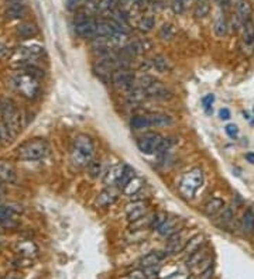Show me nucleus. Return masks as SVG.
<instances>
[{
	"label": "nucleus",
	"mask_w": 254,
	"mask_h": 279,
	"mask_svg": "<svg viewBox=\"0 0 254 279\" xmlns=\"http://www.w3.org/2000/svg\"><path fill=\"white\" fill-rule=\"evenodd\" d=\"M183 9H185V5H183L182 0H174L172 2V10L175 12L176 15H181L183 12Z\"/></svg>",
	"instance_id": "42"
},
{
	"label": "nucleus",
	"mask_w": 254,
	"mask_h": 279,
	"mask_svg": "<svg viewBox=\"0 0 254 279\" xmlns=\"http://www.w3.org/2000/svg\"><path fill=\"white\" fill-rule=\"evenodd\" d=\"M16 33L17 36L23 38V40H30V38H34L38 34V27L35 26L34 23H20L17 27H16Z\"/></svg>",
	"instance_id": "19"
},
{
	"label": "nucleus",
	"mask_w": 254,
	"mask_h": 279,
	"mask_svg": "<svg viewBox=\"0 0 254 279\" xmlns=\"http://www.w3.org/2000/svg\"><path fill=\"white\" fill-rule=\"evenodd\" d=\"M144 90L147 93L148 98L162 99V101H167V99H171V98H172V92H171L162 82L157 80V79H153V80L150 82V85H147L144 87Z\"/></svg>",
	"instance_id": "8"
},
{
	"label": "nucleus",
	"mask_w": 254,
	"mask_h": 279,
	"mask_svg": "<svg viewBox=\"0 0 254 279\" xmlns=\"http://www.w3.org/2000/svg\"><path fill=\"white\" fill-rule=\"evenodd\" d=\"M219 117H220V120H229L232 115H230V110L227 108H223L219 110Z\"/></svg>",
	"instance_id": "45"
},
{
	"label": "nucleus",
	"mask_w": 254,
	"mask_h": 279,
	"mask_svg": "<svg viewBox=\"0 0 254 279\" xmlns=\"http://www.w3.org/2000/svg\"><path fill=\"white\" fill-rule=\"evenodd\" d=\"M153 65H154V68L157 69L158 72H168L172 66H171V62H169V59L167 57H164V55H157L154 57L153 59Z\"/></svg>",
	"instance_id": "31"
},
{
	"label": "nucleus",
	"mask_w": 254,
	"mask_h": 279,
	"mask_svg": "<svg viewBox=\"0 0 254 279\" xmlns=\"http://www.w3.org/2000/svg\"><path fill=\"white\" fill-rule=\"evenodd\" d=\"M171 138H162V143L160 144V147H158V150L157 152H165L167 150H169V147H171Z\"/></svg>",
	"instance_id": "44"
},
{
	"label": "nucleus",
	"mask_w": 254,
	"mask_h": 279,
	"mask_svg": "<svg viewBox=\"0 0 254 279\" xmlns=\"http://www.w3.org/2000/svg\"><path fill=\"white\" fill-rule=\"evenodd\" d=\"M182 2H183V5L186 6V5H189V3H192L194 0H182Z\"/></svg>",
	"instance_id": "53"
},
{
	"label": "nucleus",
	"mask_w": 254,
	"mask_h": 279,
	"mask_svg": "<svg viewBox=\"0 0 254 279\" xmlns=\"http://www.w3.org/2000/svg\"><path fill=\"white\" fill-rule=\"evenodd\" d=\"M162 138H164V137L157 134V133H148V134L140 137V138L137 140V147H139V150H140L143 154L151 155V154H155V152H157L160 144L162 143Z\"/></svg>",
	"instance_id": "6"
},
{
	"label": "nucleus",
	"mask_w": 254,
	"mask_h": 279,
	"mask_svg": "<svg viewBox=\"0 0 254 279\" xmlns=\"http://www.w3.org/2000/svg\"><path fill=\"white\" fill-rule=\"evenodd\" d=\"M151 127H162V126H171L172 124V117L168 115H162V113H153L148 115Z\"/></svg>",
	"instance_id": "24"
},
{
	"label": "nucleus",
	"mask_w": 254,
	"mask_h": 279,
	"mask_svg": "<svg viewBox=\"0 0 254 279\" xmlns=\"http://www.w3.org/2000/svg\"><path fill=\"white\" fill-rule=\"evenodd\" d=\"M174 34H175V31H174L171 24H164L161 30H160V37H161L162 40H171L174 37Z\"/></svg>",
	"instance_id": "37"
},
{
	"label": "nucleus",
	"mask_w": 254,
	"mask_h": 279,
	"mask_svg": "<svg viewBox=\"0 0 254 279\" xmlns=\"http://www.w3.org/2000/svg\"><path fill=\"white\" fill-rule=\"evenodd\" d=\"M79 5H81V0H68V2H67V6H68L70 10H72V9H77Z\"/></svg>",
	"instance_id": "49"
},
{
	"label": "nucleus",
	"mask_w": 254,
	"mask_h": 279,
	"mask_svg": "<svg viewBox=\"0 0 254 279\" xmlns=\"http://www.w3.org/2000/svg\"><path fill=\"white\" fill-rule=\"evenodd\" d=\"M209 12H211V3H209V0H199L198 5L195 6V10H194V16L197 19H204V17L209 15Z\"/></svg>",
	"instance_id": "30"
},
{
	"label": "nucleus",
	"mask_w": 254,
	"mask_h": 279,
	"mask_svg": "<svg viewBox=\"0 0 254 279\" xmlns=\"http://www.w3.org/2000/svg\"><path fill=\"white\" fill-rule=\"evenodd\" d=\"M126 169V164L123 162H119V164L112 165L105 175H103V183L106 186H114L119 183L120 178L123 175V172Z\"/></svg>",
	"instance_id": "13"
},
{
	"label": "nucleus",
	"mask_w": 254,
	"mask_h": 279,
	"mask_svg": "<svg viewBox=\"0 0 254 279\" xmlns=\"http://www.w3.org/2000/svg\"><path fill=\"white\" fill-rule=\"evenodd\" d=\"M225 131L227 136L230 137V138H236V137L239 136V129H237V126L236 124H227L225 127Z\"/></svg>",
	"instance_id": "41"
},
{
	"label": "nucleus",
	"mask_w": 254,
	"mask_h": 279,
	"mask_svg": "<svg viewBox=\"0 0 254 279\" xmlns=\"http://www.w3.org/2000/svg\"><path fill=\"white\" fill-rule=\"evenodd\" d=\"M0 138H2V136H0Z\"/></svg>",
	"instance_id": "54"
},
{
	"label": "nucleus",
	"mask_w": 254,
	"mask_h": 279,
	"mask_svg": "<svg viewBox=\"0 0 254 279\" xmlns=\"http://www.w3.org/2000/svg\"><path fill=\"white\" fill-rule=\"evenodd\" d=\"M213 102H215V95H212V93H209V95H206V96L202 98V106H204L205 110H206L208 113L211 112V108H212V105H213Z\"/></svg>",
	"instance_id": "40"
},
{
	"label": "nucleus",
	"mask_w": 254,
	"mask_h": 279,
	"mask_svg": "<svg viewBox=\"0 0 254 279\" xmlns=\"http://www.w3.org/2000/svg\"><path fill=\"white\" fill-rule=\"evenodd\" d=\"M148 2H150V0H134V3H136V5H137V6L141 9L146 8V6L148 5Z\"/></svg>",
	"instance_id": "50"
},
{
	"label": "nucleus",
	"mask_w": 254,
	"mask_h": 279,
	"mask_svg": "<svg viewBox=\"0 0 254 279\" xmlns=\"http://www.w3.org/2000/svg\"><path fill=\"white\" fill-rule=\"evenodd\" d=\"M136 176V172H134V169L132 168V166H129V165H126V169H124V172H123V175H121V178H120L119 183H117V188H119L120 191H123V188L132 180V179Z\"/></svg>",
	"instance_id": "32"
},
{
	"label": "nucleus",
	"mask_w": 254,
	"mask_h": 279,
	"mask_svg": "<svg viewBox=\"0 0 254 279\" xmlns=\"http://www.w3.org/2000/svg\"><path fill=\"white\" fill-rule=\"evenodd\" d=\"M0 116L3 126L6 127L12 138L17 136L21 130V117L16 105L10 99H0Z\"/></svg>",
	"instance_id": "2"
},
{
	"label": "nucleus",
	"mask_w": 254,
	"mask_h": 279,
	"mask_svg": "<svg viewBox=\"0 0 254 279\" xmlns=\"http://www.w3.org/2000/svg\"><path fill=\"white\" fill-rule=\"evenodd\" d=\"M246 159H247V162H250L251 165H254V152H247L246 154Z\"/></svg>",
	"instance_id": "51"
},
{
	"label": "nucleus",
	"mask_w": 254,
	"mask_h": 279,
	"mask_svg": "<svg viewBox=\"0 0 254 279\" xmlns=\"http://www.w3.org/2000/svg\"><path fill=\"white\" fill-rule=\"evenodd\" d=\"M27 15V8L23 3L9 5L5 10V17L9 20H21Z\"/></svg>",
	"instance_id": "16"
},
{
	"label": "nucleus",
	"mask_w": 254,
	"mask_h": 279,
	"mask_svg": "<svg viewBox=\"0 0 254 279\" xmlns=\"http://www.w3.org/2000/svg\"><path fill=\"white\" fill-rule=\"evenodd\" d=\"M48 151V144L42 138H33L17 148V155L23 161H37L45 157Z\"/></svg>",
	"instance_id": "5"
},
{
	"label": "nucleus",
	"mask_w": 254,
	"mask_h": 279,
	"mask_svg": "<svg viewBox=\"0 0 254 279\" xmlns=\"http://www.w3.org/2000/svg\"><path fill=\"white\" fill-rule=\"evenodd\" d=\"M86 168H88V173H89V176L93 179L99 178V175L102 173V162L98 161V159H92Z\"/></svg>",
	"instance_id": "34"
},
{
	"label": "nucleus",
	"mask_w": 254,
	"mask_h": 279,
	"mask_svg": "<svg viewBox=\"0 0 254 279\" xmlns=\"http://www.w3.org/2000/svg\"><path fill=\"white\" fill-rule=\"evenodd\" d=\"M116 34L109 22H99L96 26V37L95 38H110Z\"/></svg>",
	"instance_id": "28"
},
{
	"label": "nucleus",
	"mask_w": 254,
	"mask_h": 279,
	"mask_svg": "<svg viewBox=\"0 0 254 279\" xmlns=\"http://www.w3.org/2000/svg\"><path fill=\"white\" fill-rule=\"evenodd\" d=\"M130 126H132V129L134 130H143L151 127V123H150L148 115L133 116L132 120H130Z\"/></svg>",
	"instance_id": "29"
},
{
	"label": "nucleus",
	"mask_w": 254,
	"mask_h": 279,
	"mask_svg": "<svg viewBox=\"0 0 254 279\" xmlns=\"http://www.w3.org/2000/svg\"><path fill=\"white\" fill-rule=\"evenodd\" d=\"M141 188H143V179L139 178V176H134V178L123 188L121 192L126 195V196H133V195H136L140 191Z\"/></svg>",
	"instance_id": "27"
},
{
	"label": "nucleus",
	"mask_w": 254,
	"mask_h": 279,
	"mask_svg": "<svg viewBox=\"0 0 254 279\" xmlns=\"http://www.w3.org/2000/svg\"><path fill=\"white\" fill-rule=\"evenodd\" d=\"M96 26L98 22L92 20V19H86L84 22L75 23V33L78 37L81 38H95L96 37Z\"/></svg>",
	"instance_id": "11"
},
{
	"label": "nucleus",
	"mask_w": 254,
	"mask_h": 279,
	"mask_svg": "<svg viewBox=\"0 0 254 279\" xmlns=\"http://www.w3.org/2000/svg\"><path fill=\"white\" fill-rule=\"evenodd\" d=\"M9 55V48L3 43H0V59L6 58Z\"/></svg>",
	"instance_id": "48"
},
{
	"label": "nucleus",
	"mask_w": 254,
	"mask_h": 279,
	"mask_svg": "<svg viewBox=\"0 0 254 279\" xmlns=\"http://www.w3.org/2000/svg\"><path fill=\"white\" fill-rule=\"evenodd\" d=\"M167 257V252H162V251H151L148 252L147 255L140 259V268H148V266H155V265H161V262Z\"/></svg>",
	"instance_id": "15"
},
{
	"label": "nucleus",
	"mask_w": 254,
	"mask_h": 279,
	"mask_svg": "<svg viewBox=\"0 0 254 279\" xmlns=\"http://www.w3.org/2000/svg\"><path fill=\"white\" fill-rule=\"evenodd\" d=\"M225 208V202L220 198H212L211 201L206 202V205L204 206V213L208 217H215V216L220 213Z\"/></svg>",
	"instance_id": "20"
},
{
	"label": "nucleus",
	"mask_w": 254,
	"mask_h": 279,
	"mask_svg": "<svg viewBox=\"0 0 254 279\" xmlns=\"http://www.w3.org/2000/svg\"><path fill=\"white\" fill-rule=\"evenodd\" d=\"M154 24L155 20L153 16H144V17H141V20L139 22V24H137V27H139V30L143 31V33H148V31L153 30Z\"/></svg>",
	"instance_id": "33"
},
{
	"label": "nucleus",
	"mask_w": 254,
	"mask_h": 279,
	"mask_svg": "<svg viewBox=\"0 0 254 279\" xmlns=\"http://www.w3.org/2000/svg\"><path fill=\"white\" fill-rule=\"evenodd\" d=\"M17 180V171L12 162L6 159H0V182L14 183Z\"/></svg>",
	"instance_id": "14"
},
{
	"label": "nucleus",
	"mask_w": 254,
	"mask_h": 279,
	"mask_svg": "<svg viewBox=\"0 0 254 279\" xmlns=\"http://www.w3.org/2000/svg\"><path fill=\"white\" fill-rule=\"evenodd\" d=\"M167 217H168V216L165 215V213H155L154 217H153V223H151V229H158L162 223L165 222Z\"/></svg>",
	"instance_id": "39"
},
{
	"label": "nucleus",
	"mask_w": 254,
	"mask_h": 279,
	"mask_svg": "<svg viewBox=\"0 0 254 279\" xmlns=\"http://www.w3.org/2000/svg\"><path fill=\"white\" fill-rule=\"evenodd\" d=\"M208 257H209V252L202 247L201 250L195 251V252H192L190 255H188V258H186V266L192 271V269H195L198 265L201 264V262H202L204 259H206Z\"/></svg>",
	"instance_id": "21"
},
{
	"label": "nucleus",
	"mask_w": 254,
	"mask_h": 279,
	"mask_svg": "<svg viewBox=\"0 0 254 279\" xmlns=\"http://www.w3.org/2000/svg\"><path fill=\"white\" fill-rule=\"evenodd\" d=\"M213 276V266H211L209 269H206L205 272H202L201 275H199V278L201 279H211Z\"/></svg>",
	"instance_id": "47"
},
{
	"label": "nucleus",
	"mask_w": 254,
	"mask_h": 279,
	"mask_svg": "<svg viewBox=\"0 0 254 279\" xmlns=\"http://www.w3.org/2000/svg\"><path fill=\"white\" fill-rule=\"evenodd\" d=\"M205 243H206V241H205L204 234H197V236L190 237L189 240H188V243H186V245H185L183 252H185L186 255H190L192 252L201 250V248L205 245Z\"/></svg>",
	"instance_id": "22"
},
{
	"label": "nucleus",
	"mask_w": 254,
	"mask_h": 279,
	"mask_svg": "<svg viewBox=\"0 0 254 279\" xmlns=\"http://www.w3.org/2000/svg\"><path fill=\"white\" fill-rule=\"evenodd\" d=\"M233 216H234V212L230 206H225L222 213L219 216V224L220 226H227L229 223L233 220Z\"/></svg>",
	"instance_id": "35"
},
{
	"label": "nucleus",
	"mask_w": 254,
	"mask_h": 279,
	"mask_svg": "<svg viewBox=\"0 0 254 279\" xmlns=\"http://www.w3.org/2000/svg\"><path fill=\"white\" fill-rule=\"evenodd\" d=\"M13 265L14 268H28V266L33 265V259L27 257H20L17 258V259H14Z\"/></svg>",
	"instance_id": "38"
},
{
	"label": "nucleus",
	"mask_w": 254,
	"mask_h": 279,
	"mask_svg": "<svg viewBox=\"0 0 254 279\" xmlns=\"http://www.w3.org/2000/svg\"><path fill=\"white\" fill-rule=\"evenodd\" d=\"M132 0H113V3H114V6H116V9H126V6L130 3Z\"/></svg>",
	"instance_id": "46"
},
{
	"label": "nucleus",
	"mask_w": 254,
	"mask_h": 279,
	"mask_svg": "<svg viewBox=\"0 0 254 279\" xmlns=\"http://www.w3.org/2000/svg\"><path fill=\"white\" fill-rule=\"evenodd\" d=\"M117 198H119V192H117L113 186H109L107 189L102 191V192L96 196V199H95V206H96V208H107V206H110V205H113L114 202L117 201Z\"/></svg>",
	"instance_id": "12"
},
{
	"label": "nucleus",
	"mask_w": 254,
	"mask_h": 279,
	"mask_svg": "<svg viewBox=\"0 0 254 279\" xmlns=\"http://www.w3.org/2000/svg\"><path fill=\"white\" fill-rule=\"evenodd\" d=\"M12 85L26 99H35L40 95V89H41L38 79L21 71L12 76Z\"/></svg>",
	"instance_id": "3"
},
{
	"label": "nucleus",
	"mask_w": 254,
	"mask_h": 279,
	"mask_svg": "<svg viewBox=\"0 0 254 279\" xmlns=\"http://www.w3.org/2000/svg\"><path fill=\"white\" fill-rule=\"evenodd\" d=\"M10 5H14V3H23V0H7Z\"/></svg>",
	"instance_id": "52"
},
{
	"label": "nucleus",
	"mask_w": 254,
	"mask_h": 279,
	"mask_svg": "<svg viewBox=\"0 0 254 279\" xmlns=\"http://www.w3.org/2000/svg\"><path fill=\"white\" fill-rule=\"evenodd\" d=\"M148 203L146 201H134L126 206V216L129 222H136L147 215Z\"/></svg>",
	"instance_id": "9"
},
{
	"label": "nucleus",
	"mask_w": 254,
	"mask_h": 279,
	"mask_svg": "<svg viewBox=\"0 0 254 279\" xmlns=\"http://www.w3.org/2000/svg\"><path fill=\"white\" fill-rule=\"evenodd\" d=\"M127 279H147V276H146V272L140 268V269H134V271L129 275V278Z\"/></svg>",
	"instance_id": "43"
},
{
	"label": "nucleus",
	"mask_w": 254,
	"mask_h": 279,
	"mask_svg": "<svg viewBox=\"0 0 254 279\" xmlns=\"http://www.w3.org/2000/svg\"><path fill=\"white\" fill-rule=\"evenodd\" d=\"M189 240V238H188ZM188 240L183 238V231H178L175 234L168 237V243L165 247V252L167 255H175L178 252H183L185 250V245L188 243Z\"/></svg>",
	"instance_id": "10"
},
{
	"label": "nucleus",
	"mask_w": 254,
	"mask_h": 279,
	"mask_svg": "<svg viewBox=\"0 0 254 279\" xmlns=\"http://www.w3.org/2000/svg\"><path fill=\"white\" fill-rule=\"evenodd\" d=\"M241 43L247 45V47H250V45H253L254 44V23L251 20H248V22L243 26V37H241Z\"/></svg>",
	"instance_id": "26"
},
{
	"label": "nucleus",
	"mask_w": 254,
	"mask_h": 279,
	"mask_svg": "<svg viewBox=\"0 0 254 279\" xmlns=\"http://www.w3.org/2000/svg\"><path fill=\"white\" fill-rule=\"evenodd\" d=\"M202 183H204V171L195 166L183 173L178 183V191L185 199H192L198 192V189L202 186Z\"/></svg>",
	"instance_id": "4"
},
{
	"label": "nucleus",
	"mask_w": 254,
	"mask_h": 279,
	"mask_svg": "<svg viewBox=\"0 0 254 279\" xmlns=\"http://www.w3.org/2000/svg\"><path fill=\"white\" fill-rule=\"evenodd\" d=\"M112 83L117 89H132L134 83L133 72L129 71V68H120L113 71L112 73Z\"/></svg>",
	"instance_id": "7"
},
{
	"label": "nucleus",
	"mask_w": 254,
	"mask_h": 279,
	"mask_svg": "<svg viewBox=\"0 0 254 279\" xmlns=\"http://www.w3.org/2000/svg\"><path fill=\"white\" fill-rule=\"evenodd\" d=\"M241 229L246 234H251L254 231V212L251 209H247L241 219Z\"/></svg>",
	"instance_id": "25"
},
{
	"label": "nucleus",
	"mask_w": 254,
	"mask_h": 279,
	"mask_svg": "<svg viewBox=\"0 0 254 279\" xmlns=\"http://www.w3.org/2000/svg\"><path fill=\"white\" fill-rule=\"evenodd\" d=\"M143 271L146 272L147 279H158V276H160V271H161V265L148 266V268H144Z\"/></svg>",
	"instance_id": "36"
},
{
	"label": "nucleus",
	"mask_w": 254,
	"mask_h": 279,
	"mask_svg": "<svg viewBox=\"0 0 254 279\" xmlns=\"http://www.w3.org/2000/svg\"><path fill=\"white\" fill-rule=\"evenodd\" d=\"M178 224H179V219H176V217H167L165 222L162 223L161 226L157 229V231H158L160 236L169 237L179 231L178 230Z\"/></svg>",
	"instance_id": "18"
},
{
	"label": "nucleus",
	"mask_w": 254,
	"mask_h": 279,
	"mask_svg": "<svg viewBox=\"0 0 254 279\" xmlns=\"http://www.w3.org/2000/svg\"><path fill=\"white\" fill-rule=\"evenodd\" d=\"M227 30H229V23L226 20L225 15L219 13L216 16V19H215V23H213V31H215V34L222 38V37H225L227 34Z\"/></svg>",
	"instance_id": "23"
},
{
	"label": "nucleus",
	"mask_w": 254,
	"mask_h": 279,
	"mask_svg": "<svg viewBox=\"0 0 254 279\" xmlns=\"http://www.w3.org/2000/svg\"><path fill=\"white\" fill-rule=\"evenodd\" d=\"M16 250H17L20 257L31 258L34 257V255H37L38 247H37V244H35L34 241H31V240H23V241H19V243H17Z\"/></svg>",
	"instance_id": "17"
},
{
	"label": "nucleus",
	"mask_w": 254,
	"mask_h": 279,
	"mask_svg": "<svg viewBox=\"0 0 254 279\" xmlns=\"http://www.w3.org/2000/svg\"><path fill=\"white\" fill-rule=\"evenodd\" d=\"M93 152H95V145L91 137L86 134H78L72 141L71 162L77 168H85L92 161Z\"/></svg>",
	"instance_id": "1"
}]
</instances>
